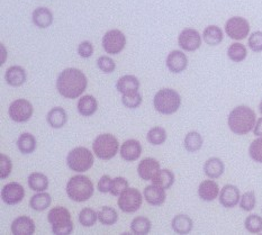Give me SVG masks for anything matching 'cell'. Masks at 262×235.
<instances>
[{"label": "cell", "instance_id": "1", "mask_svg": "<svg viewBox=\"0 0 262 235\" xmlns=\"http://www.w3.org/2000/svg\"><path fill=\"white\" fill-rule=\"evenodd\" d=\"M88 80L82 71L76 68H68L60 73L56 80V89L61 96L69 99H76L87 88Z\"/></svg>", "mask_w": 262, "mask_h": 235}, {"label": "cell", "instance_id": "2", "mask_svg": "<svg viewBox=\"0 0 262 235\" xmlns=\"http://www.w3.org/2000/svg\"><path fill=\"white\" fill-rule=\"evenodd\" d=\"M257 123L255 113L248 106H237L233 110L227 119L230 130L234 134L246 135L250 133Z\"/></svg>", "mask_w": 262, "mask_h": 235}, {"label": "cell", "instance_id": "3", "mask_svg": "<svg viewBox=\"0 0 262 235\" xmlns=\"http://www.w3.org/2000/svg\"><path fill=\"white\" fill-rule=\"evenodd\" d=\"M94 183L88 177L79 175L70 178L67 183V195L73 202L83 203L94 195Z\"/></svg>", "mask_w": 262, "mask_h": 235}, {"label": "cell", "instance_id": "4", "mask_svg": "<svg viewBox=\"0 0 262 235\" xmlns=\"http://www.w3.org/2000/svg\"><path fill=\"white\" fill-rule=\"evenodd\" d=\"M156 111L163 115H171L179 110L181 105V97L173 89L164 88L158 91L153 100Z\"/></svg>", "mask_w": 262, "mask_h": 235}, {"label": "cell", "instance_id": "5", "mask_svg": "<svg viewBox=\"0 0 262 235\" xmlns=\"http://www.w3.org/2000/svg\"><path fill=\"white\" fill-rule=\"evenodd\" d=\"M48 221L52 226V232L56 235H68L73 231L70 211L62 206H56L49 211Z\"/></svg>", "mask_w": 262, "mask_h": 235}, {"label": "cell", "instance_id": "6", "mask_svg": "<svg viewBox=\"0 0 262 235\" xmlns=\"http://www.w3.org/2000/svg\"><path fill=\"white\" fill-rule=\"evenodd\" d=\"M94 154L87 147L79 146L73 148L67 157V164L75 173H86L94 164Z\"/></svg>", "mask_w": 262, "mask_h": 235}, {"label": "cell", "instance_id": "7", "mask_svg": "<svg viewBox=\"0 0 262 235\" xmlns=\"http://www.w3.org/2000/svg\"><path fill=\"white\" fill-rule=\"evenodd\" d=\"M118 148V140L113 134H100L93 143L94 153L101 160L113 159L117 154Z\"/></svg>", "mask_w": 262, "mask_h": 235}, {"label": "cell", "instance_id": "8", "mask_svg": "<svg viewBox=\"0 0 262 235\" xmlns=\"http://www.w3.org/2000/svg\"><path fill=\"white\" fill-rule=\"evenodd\" d=\"M144 197V196H143ZM142 194L136 188H127L126 190L119 195L118 198V207L124 213H135L140 209L143 203Z\"/></svg>", "mask_w": 262, "mask_h": 235}, {"label": "cell", "instance_id": "9", "mask_svg": "<svg viewBox=\"0 0 262 235\" xmlns=\"http://www.w3.org/2000/svg\"><path fill=\"white\" fill-rule=\"evenodd\" d=\"M126 45V37L118 30L108 31L102 37V48L108 54H118Z\"/></svg>", "mask_w": 262, "mask_h": 235}, {"label": "cell", "instance_id": "10", "mask_svg": "<svg viewBox=\"0 0 262 235\" xmlns=\"http://www.w3.org/2000/svg\"><path fill=\"white\" fill-rule=\"evenodd\" d=\"M225 32L229 37L236 39V41H241V39H244L249 35L250 24L243 17H232V18L226 22Z\"/></svg>", "mask_w": 262, "mask_h": 235}, {"label": "cell", "instance_id": "11", "mask_svg": "<svg viewBox=\"0 0 262 235\" xmlns=\"http://www.w3.org/2000/svg\"><path fill=\"white\" fill-rule=\"evenodd\" d=\"M33 105L26 99H16L9 106L8 114L16 123H25L33 115Z\"/></svg>", "mask_w": 262, "mask_h": 235}, {"label": "cell", "instance_id": "12", "mask_svg": "<svg viewBox=\"0 0 262 235\" xmlns=\"http://www.w3.org/2000/svg\"><path fill=\"white\" fill-rule=\"evenodd\" d=\"M179 47L187 51V52H193V51L198 50L202 45V37L199 33L192 28H186V30L180 33L178 37Z\"/></svg>", "mask_w": 262, "mask_h": 235}, {"label": "cell", "instance_id": "13", "mask_svg": "<svg viewBox=\"0 0 262 235\" xmlns=\"http://www.w3.org/2000/svg\"><path fill=\"white\" fill-rule=\"evenodd\" d=\"M25 197V189L18 182H9L3 187L2 198L5 204H19Z\"/></svg>", "mask_w": 262, "mask_h": 235}, {"label": "cell", "instance_id": "14", "mask_svg": "<svg viewBox=\"0 0 262 235\" xmlns=\"http://www.w3.org/2000/svg\"><path fill=\"white\" fill-rule=\"evenodd\" d=\"M160 163L158 160L153 158H146L139 163L138 165V174L142 180L150 181L153 180L159 171H160Z\"/></svg>", "mask_w": 262, "mask_h": 235}, {"label": "cell", "instance_id": "15", "mask_svg": "<svg viewBox=\"0 0 262 235\" xmlns=\"http://www.w3.org/2000/svg\"><path fill=\"white\" fill-rule=\"evenodd\" d=\"M240 190L233 185H226L220 191V203L225 208H233L240 203Z\"/></svg>", "mask_w": 262, "mask_h": 235}, {"label": "cell", "instance_id": "16", "mask_svg": "<svg viewBox=\"0 0 262 235\" xmlns=\"http://www.w3.org/2000/svg\"><path fill=\"white\" fill-rule=\"evenodd\" d=\"M142 154V145L136 140L125 141L121 146V157L127 162L136 161Z\"/></svg>", "mask_w": 262, "mask_h": 235}, {"label": "cell", "instance_id": "17", "mask_svg": "<svg viewBox=\"0 0 262 235\" xmlns=\"http://www.w3.org/2000/svg\"><path fill=\"white\" fill-rule=\"evenodd\" d=\"M166 63L168 69L172 73H180L186 70L188 66V59L184 52L176 50L167 56Z\"/></svg>", "mask_w": 262, "mask_h": 235}, {"label": "cell", "instance_id": "18", "mask_svg": "<svg viewBox=\"0 0 262 235\" xmlns=\"http://www.w3.org/2000/svg\"><path fill=\"white\" fill-rule=\"evenodd\" d=\"M11 232L15 235H32L35 232V223L28 216H19L11 223Z\"/></svg>", "mask_w": 262, "mask_h": 235}, {"label": "cell", "instance_id": "19", "mask_svg": "<svg viewBox=\"0 0 262 235\" xmlns=\"http://www.w3.org/2000/svg\"><path fill=\"white\" fill-rule=\"evenodd\" d=\"M143 196H144L146 202L150 205L160 206L164 202H166L167 194H166V189H163V188L156 186V185H151V186H147L144 189Z\"/></svg>", "mask_w": 262, "mask_h": 235}, {"label": "cell", "instance_id": "20", "mask_svg": "<svg viewBox=\"0 0 262 235\" xmlns=\"http://www.w3.org/2000/svg\"><path fill=\"white\" fill-rule=\"evenodd\" d=\"M220 195V187L214 180H205L198 187V196L205 202H213Z\"/></svg>", "mask_w": 262, "mask_h": 235}, {"label": "cell", "instance_id": "21", "mask_svg": "<svg viewBox=\"0 0 262 235\" xmlns=\"http://www.w3.org/2000/svg\"><path fill=\"white\" fill-rule=\"evenodd\" d=\"M5 80L11 87H20L26 81V72L19 66H13L7 69Z\"/></svg>", "mask_w": 262, "mask_h": 235}, {"label": "cell", "instance_id": "22", "mask_svg": "<svg viewBox=\"0 0 262 235\" xmlns=\"http://www.w3.org/2000/svg\"><path fill=\"white\" fill-rule=\"evenodd\" d=\"M116 89L122 95L138 93L140 89V81L136 77L127 74V76H124L118 79L116 83Z\"/></svg>", "mask_w": 262, "mask_h": 235}, {"label": "cell", "instance_id": "23", "mask_svg": "<svg viewBox=\"0 0 262 235\" xmlns=\"http://www.w3.org/2000/svg\"><path fill=\"white\" fill-rule=\"evenodd\" d=\"M78 112L80 115L84 117L93 116L94 114L98 110V101L95 98L94 96L86 95L82 96L78 101Z\"/></svg>", "mask_w": 262, "mask_h": 235}, {"label": "cell", "instance_id": "24", "mask_svg": "<svg viewBox=\"0 0 262 235\" xmlns=\"http://www.w3.org/2000/svg\"><path fill=\"white\" fill-rule=\"evenodd\" d=\"M224 163L219 158H210L204 164V173L210 179H217L224 174Z\"/></svg>", "mask_w": 262, "mask_h": 235}, {"label": "cell", "instance_id": "25", "mask_svg": "<svg viewBox=\"0 0 262 235\" xmlns=\"http://www.w3.org/2000/svg\"><path fill=\"white\" fill-rule=\"evenodd\" d=\"M53 22V14L47 7H38L33 13V23L39 28H48Z\"/></svg>", "mask_w": 262, "mask_h": 235}, {"label": "cell", "instance_id": "26", "mask_svg": "<svg viewBox=\"0 0 262 235\" xmlns=\"http://www.w3.org/2000/svg\"><path fill=\"white\" fill-rule=\"evenodd\" d=\"M47 120L51 127H53V129L63 127L68 120L67 112L61 107H54L49 112L48 116H47Z\"/></svg>", "mask_w": 262, "mask_h": 235}, {"label": "cell", "instance_id": "27", "mask_svg": "<svg viewBox=\"0 0 262 235\" xmlns=\"http://www.w3.org/2000/svg\"><path fill=\"white\" fill-rule=\"evenodd\" d=\"M171 226H172V230L176 233L188 234L191 232L193 223L189 216L180 214V215H177L173 217V220L171 222Z\"/></svg>", "mask_w": 262, "mask_h": 235}, {"label": "cell", "instance_id": "28", "mask_svg": "<svg viewBox=\"0 0 262 235\" xmlns=\"http://www.w3.org/2000/svg\"><path fill=\"white\" fill-rule=\"evenodd\" d=\"M223 37H224L223 31L216 25L207 26L203 33V38L205 43H207L208 45H212V47L219 45L222 41H223Z\"/></svg>", "mask_w": 262, "mask_h": 235}, {"label": "cell", "instance_id": "29", "mask_svg": "<svg viewBox=\"0 0 262 235\" xmlns=\"http://www.w3.org/2000/svg\"><path fill=\"white\" fill-rule=\"evenodd\" d=\"M17 147L23 154H31L36 148V139L31 133H23L17 140Z\"/></svg>", "mask_w": 262, "mask_h": 235}, {"label": "cell", "instance_id": "30", "mask_svg": "<svg viewBox=\"0 0 262 235\" xmlns=\"http://www.w3.org/2000/svg\"><path fill=\"white\" fill-rule=\"evenodd\" d=\"M28 186L34 191H45L49 187V179L43 174L34 173L28 176Z\"/></svg>", "mask_w": 262, "mask_h": 235}, {"label": "cell", "instance_id": "31", "mask_svg": "<svg viewBox=\"0 0 262 235\" xmlns=\"http://www.w3.org/2000/svg\"><path fill=\"white\" fill-rule=\"evenodd\" d=\"M51 202H52V198H51L50 194L41 191L39 194L34 195V196L31 198L30 205L34 210L43 211L50 207Z\"/></svg>", "mask_w": 262, "mask_h": 235}, {"label": "cell", "instance_id": "32", "mask_svg": "<svg viewBox=\"0 0 262 235\" xmlns=\"http://www.w3.org/2000/svg\"><path fill=\"white\" fill-rule=\"evenodd\" d=\"M153 185L161 187L163 189H169L174 183V175L172 171L168 169L160 170L158 175L153 178Z\"/></svg>", "mask_w": 262, "mask_h": 235}, {"label": "cell", "instance_id": "33", "mask_svg": "<svg viewBox=\"0 0 262 235\" xmlns=\"http://www.w3.org/2000/svg\"><path fill=\"white\" fill-rule=\"evenodd\" d=\"M184 144L188 152H197L203 146V137L198 132H189L185 137Z\"/></svg>", "mask_w": 262, "mask_h": 235}, {"label": "cell", "instance_id": "34", "mask_svg": "<svg viewBox=\"0 0 262 235\" xmlns=\"http://www.w3.org/2000/svg\"><path fill=\"white\" fill-rule=\"evenodd\" d=\"M130 230L134 234L145 235L151 231V221L144 216H138L130 223Z\"/></svg>", "mask_w": 262, "mask_h": 235}, {"label": "cell", "instance_id": "35", "mask_svg": "<svg viewBox=\"0 0 262 235\" xmlns=\"http://www.w3.org/2000/svg\"><path fill=\"white\" fill-rule=\"evenodd\" d=\"M146 140L152 145H161L167 140V132L163 127L156 126V127H153L147 132Z\"/></svg>", "mask_w": 262, "mask_h": 235}, {"label": "cell", "instance_id": "36", "mask_svg": "<svg viewBox=\"0 0 262 235\" xmlns=\"http://www.w3.org/2000/svg\"><path fill=\"white\" fill-rule=\"evenodd\" d=\"M118 220L117 211L110 206H104L98 211V221L104 225H114Z\"/></svg>", "mask_w": 262, "mask_h": 235}, {"label": "cell", "instance_id": "37", "mask_svg": "<svg viewBox=\"0 0 262 235\" xmlns=\"http://www.w3.org/2000/svg\"><path fill=\"white\" fill-rule=\"evenodd\" d=\"M247 48L241 43H233L227 50V56L233 62H241L247 58Z\"/></svg>", "mask_w": 262, "mask_h": 235}, {"label": "cell", "instance_id": "38", "mask_svg": "<svg viewBox=\"0 0 262 235\" xmlns=\"http://www.w3.org/2000/svg\"><path fill=\"white\" fill-rule=\"evenodd\" d=\"M79 223L84 227H91L93 225H95V223L98 220V213L95 211L94 209L91 208H83L80 213H79Z\"/></svg>", "mask_w": 262, "mask_h": 235}, {"label": "cell", "instance_id": "39", "mask_svg": "<svg viewBox=\"0 0 262 235\" xmlns=\"http://www.w3.org/2000/svg\"><path fill=\"white\" fill-rule=\"evenodd\" d=\"M244 226L250 233H260L262 231V217L255 214L248 216L246 222H244Z\"/></svg>", "mask_w": 262, "mask_h": 235}, {"label": "cell", "instance_id": "40", "mask_svg": "<svg viewBox=\"0 0 262 235\" xmlns=\"http://www.w3.org/2000/svg\"><path fill=\"white\" fill-rule=\"evenodd\" d=\"M249 154L253 161L262 163V137L254 140L249 147Z\"/></svg>", "mask_w": 262, "mask_h": 235}, {"label": "cell", "instance_id": "41", "mask_svg": "<svg viewBox=\"0 0 262 235\" xmlns=\"http://www.w3.org/2000/svg\"><path fill=\"white\" fill-rule=\"evenodd\" d=\"M128 188V181L123 177H117L112 181L111 187V194L113 196H119L123 191L126 190Z\"/></svg>", "mask_w": 262, "mask_h": 235}, {"label": "cell", "instance_id": "42", "mask_svg": "<svg viewBox=\"0 0 262 235\" xmlns=\"http://www.w3.org/2000/svg\"><path fill=\"white\" fill-rule=\"evenodd\" d=\"M122 102L125 107L134 110V108H138L142 104V96L139 91L138 93L123 95Z\"/></svg>", "mask_w": 262, "mask_h": 235}, {"label": "cell", "instance_id": "43", "mask_svg": "<svg viewBox=\"0 0 262 235\" xmlns=\"http://www.w3.org/2000/svg\"><path fill=\"white\" fill-rule=\"evenodd\" d=\"M255 203H257V199H255V195L253 191H248L242 195L240 199V207L246 210L250 211L255 207Z\"/></svg>", "mask_w": 262, "mask_h": 235}, {"label": "cell", "instance_id": "44", "mask_svg": "<svg viewBox=\"0 0 262 235\" xmlns=\"http://www.w3.org/2000/svg\"><path fill=\"white\" fill-rule=\"evenodd\" d=\"M97 66H98L100 70L105 73H112L116 69V65L114 60L106 55H102L97 60Z\"/></svg>", "mask_w": 262, "mask_h": 235}, {"label": "cell", "instance_id": "45", "mask_svg": "<svg viewBox=\"0 0 262 235\" xmlns=\"http://www.w3.org/2000/svg\"><path fill=\"white\" fill-rule=\"evenodd\" d=\"M11 169H13L11 160L7 156H5V154H0V178L6 179L10 175Z\"/></svg>", "mask_w": 262, "mask_h": 235}, {"label": "cell", "instance_id": "46", "mask_svg": "<svg viewBox=\"0 0 262 235\" xmlns=\"http://www.w3.org/2000/svg\"><path fill=\"white\" fill-rule=\"evenodd\" d=\"M249 48L253 52H262V32H254L249 37Z\"/></svg>", "mask_w": 262, "mask_h": 235}, {"label": "cell", "instance_id": "47", "mask_svg": "<svg viewBox=\"0 0 262 235\" xmlns=\"http://www.w3.org/2000/svg\"><path fill=\"white\" fill-rule=\"evenodd\" d=\"M78 53L83 59L90 58V56L93 55V53H94L93 44H91L88 41H84V42L80 43V44H79V47H78Z\"/></svg>", "mask_w": 262, "mask_h": 235}, {"label": "cell", "instance_id": "48", "mask_svg": "<svg viewBox=\"0 0 262 235\" xmlns=\"http://www.w3.org/2000/svg\"><path fill=\"white\" fill-rule=\"evenodd\" d=\"M112 181L113 179L110 176H102L100 178V180L98 181V190L102 194H106V193H110L111 191V187H112Z\"/></svg>", "mask_w": 262, "mask_h": 235}, {"label": "cell", "instance_id": "49", "mask_svg": "<svg viewBox=\"0 0 262 235\" xmlns=\"http://www.w3.org/2000/svg\"><path fill=\"white\" fill-rule=\"evenodd\" d=\"M253 133H254V135L262 137V117L259 118L257 120V123H255L254 129H253Z\"/></svg>", "mask_w": 262, "mask_h": 235}, {"label": "cell", "instance_id": "50", "mask_svg": "<svg viewBox=\"0 0 262 235\" xmlns=\"http://www.w3.org/2000/svg\"><path fill=\"white\" fill-rule=\"evenodd\" d=\"M2 51H3V59H2V63H0V65H4L5 63V58L6 56H7V52H6V50H5V47H4V44H2Z\"/></svg>", "mask_w": 262, "mask_h": 235}, {"label": "cell", "instance_id": "51", "mask_svg": "<svg viewBox=\"0 0 262 235\" xmlns=\"http://www.w3.org/2000/svg\"><path fill=\"white\" fill-rule=\"evenodd\" d=\"M259 111H260V113H261V115H262V100L260 101V104H259Z\"/></svg>", "mask_w": 262, "mask_h": 235}]
</instances>
